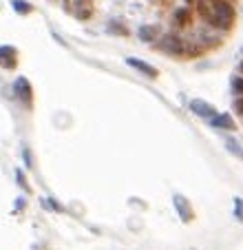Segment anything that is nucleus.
Wrapping results in <instances>:
<instances>
[{
	"label": "nucleus",
	"mask_w": 243,
	"mask_h": 250,
	"mask_svg": "<svg viewBox=\"0 0 243 250\" xmlns=\"http://www.w3.org/2000/svg\"><path fill=\"white\" fill-rule=\"evenodd\" d=\"M197 42L201 44L203 49H210V47H219L221 44V36H217L215 29H201L199 33H197Z\"/></svg>",
	"instance_id": "39448f33"
},
{
	"label": "nucleus",
	"mask_w": 243,
	"mask_h": 250,
	"mask_svg": "<svg viewBox=\"0 0 243 250\" xmlns=\"http://www.w3.org/2000/svg\"><path fill=\"white\" fill-rule=\"evenodd\" d=\"M210 2H212V0H210Z\"/></svg>",
	"instance_id": "b1692460"
},
{
	"label": "nucleus",
	"mask_w": 243,
	"mask_h": 250,
	"mask_svg": "<svg viewBox=\"0 0 243 250\" xmlns=\"http://www.w3.org/2000/svg\"><path fill=\"white\" fill-rule=\"evenodd\" d=\"M212 11H215V18H212V22L208 27L219 33L228 31L234 22V16H237L232 0H212Z\"/></svg>",
	"instance_id": "f257e3e1"
},
{
	"label": "nucleus",
	"mask_w": 243,
	"mask_h": 250,
	"mask_svg": "<svg viewBox=\"0 0 243 250\" xmlns=\"http://www.w3.org/2000/svg\"><path fill=\"white\" fill-rule=\"evenodd\" d=\"M157 36H159V29L155 27V24H144V27L137 29V38L142 40V42H157Z\"/></svg>",
	"instance_id": "f8f14e48"
},
{
	"label": "nucleus",
	"mask_w": 243,
	"mask_h": 250,
	"mask_svg": "<svg viewBox=\"0 0 243 250\" xmlns=\"http://www.w3.org/2000/svg\"><path fill=\"white\" fill-rule=\"evenodd\" d=\"M234 217L243 222V199L241 197H234Z\"/></svg>",
	"instance_id": "6ab92c4d"
},
{
	"label": "nucleus",
	"mask_w": 243,
	"mask_h": 250,
	"mask_svg": "<svg viewBox=\"0 0 243 250\" xmlns=\"http://www.w3.org/2000/svg\"><path fill=\"white\" fill-rule=\"evenodd\" d=\"M192 22V9L190 7H177L173 11V24L177 29H186Z\"/></svg>",
	"instance_id": "0eeeda50"
},
{
	"label": "nucleus",
	"mask_w": 243,
	"mask_h": 250,
	"mask_svg": "<svg viewBox=\"0 0 243 250\" xmlns=\"http://www.w3.org/2000/svg\"><path fill=\"white\" fill-rule=\"evenodd\" d=\"M44 206H47V208H53V210H62V206H58L53 199H44Z\"/></svg>",
	"instance_id": "412c9836"
},
{
	"label": "nucleus",
	"mask_w": 243,
	"mask_h": 250,
	"mask_svg": "<svg viewBox=\"0 0 243 250\" xmlns=\"http://www.w3.org/2000/svg\"><path fill=\"white\" fill-rule=\"evenodd\" d=\"M173 204H175V210H177L179 217H182V222H190V219H192V206H190V202H188L183 195H175Z\"/></svg>",
	"instance_id": "1a4fd4ad"
},
{
	"label": "nucleus",
	"mask_w": 243,
	"mask_h": 250,
	"mask_svg": "<svg viewBox=\"0 0 243 250\" xmlns=\"http://www.w3.org/2000/svg\"><path fill=\"white\" fill-rule=\"evenodd\" d=\"M11 7H14L18 14H22V16H27V14H31V9L33 7L29 5L27 0H11Z\"/></svg>",
	"instance_id": "f3484780"
},
{
	"label": "nucleus",
	"mask_w": 243,
	"mask_h": 250,
	"mask_svg": "<svg viewBox=\"0 0 243 250\" xmlns=\"http://www.w3.org/2000/svg\"><path fill=\"white\" fill-rule=\"evenodd\" d=\"M203 51H206V49L201 47L197 40H186V44H183V56L186 58H199Z\"/></svg>",
	"instance_id": "4468645a"
},
{
	"label": "nucleus",
	"mask_w": 243,
	"mask_h": 250,
	"mask_svg": "<svg viewBox=\"0 0 243 250\" xmlns=\"http://www.w3.org/2000/svg\"><path fill=\"white\" fill-rule=\"evenodd\" d=\"M237 71H239V76H243V62H239V69Z\"/></svg>",
	"instance_id": "4be33fe9"
},
{
	"label": "nucleus",
	"mask_w": 243,
	"mask_h": 250,
	"mask_svg": "<svg viewBox=\"0 0 243 250\" xmlns=\"http://www.w3.org/2000/svg\"><path fill=\"white\" fill-rule=\"evenodd\" d=\"M197 0H186V5H195Z\"/></svg>",
	"instance_id": "5701e85b"
},
{
	"label": "nucleus",
	"mask_w": 243,
	"mask_h": 250,
	"mask_svg": "<svg viewBox=\"0 0 243 250\" xmlns=\"http://www.w3.org/2000/svg\"><path fill=\"white\" fill-rule=\"evenodd\" d=\"M188 106H190V111L197 115V118L208 120V122H210V120L217 115V109H215V106H212L210 102H203V100H192Z\"/></svg>",
	"instance_id": "7ed1b4c3"
},
{
	"label": "nucleus",
	"mask_w": 243,
	"mask_h": 250,
	"mask_svg": "<svg viewBox=\"0 0 243 250\" xmlns=\"http://www.w3.org/2000/svg\"><path fill=\"white\" fill-rule=\"evenodd\" d=\"M210 126L221 128V131H234V128H237V122H234L232 115H228V113H217L215 118L210 120Z\"/></svg>",
	"instance_id": "9b49d317"
},
{
	"label": "nucleus",
	"mask_w": 243,
	"mask_h": 250,
	"mask_svg": "<svg viewBox=\"0 0 243 250\" xmlns=\"http://www.w3.org/2000/svg\"><path fill=\"white\" fill-rule=\"evenodd\" d=\"M183 44H186V40L182 36H177V33H164L159 38L157 47H159V51L168 53V56H183Z\"/></svg>",
	"instance_id": "f03ea898"
},
{
	"label": "nucleus",
	"mask_w": 243,
	"mask_h": 250,
	"mask_svg": "<svg viewBox=\"0 0 243 250\" xmlns=\"http://www.w3.org/2000/svg\"><path fill=\"white\" fill-rule=\"evenodd\" d=\"M0 66L14 69L16 66V49L14 47H0Z\"/></svg>",
	"instance_id": "ddd939ff"
},
{
	"label": "nucleus",
	"mask_w": 243,
	"mask_h": 250,
	"mask_svg": "<svg viewBox=\"0 0 243 250\" xmlns=\"http://www.w3.org/2000/svg\"><path fill=\"white\" fill-rule=\"evenodd\" d=\"M225 148H228L230 153H232L234 157H239V160H243V146L239 144L234 137H225Z\"/></svg>",
	"instance_id": "2eb2a0df"
},
{
	"label": "nucleus",
	"mask_w": 243,
	"mask_h": 250,
	"mask_svg": "<svg viewBox=\"0 0 243 250\" xmlns=\"http://www.w3.org/2000/svg\"><path fill=\"white\" fill-rule=\"evenodd\" d=\"M14 91H16V98H18L24 106H29V104H31L33 93H31V86H29L27 78H18V80L14 82Z\"/></svg>",
	"instance_id": "20e7f679"
},
{
	"label": "nucleus",
	"mask_w": 243,
	"mask_h": 250,
	"mask_svg": "<svg viewBox=\"0 0 243 250\" xmlns=\"http://www.w3.org/2000/svg\"><path fill=\"white\" fill-rule=\"evenodd\" d=\"M106 31H108V33H115V36H126L128 29L124 27V24H120V22H115V20H113V22H108Z\"/></svg>",
	"instance_id": "a211bd4d"
},
{
	"label": "nucleus",
	"mask_w": 243,
	"mask_h": 250,
	"mask_svg": "<svg viewBox=\"0 0 243 250\" xmlns=\"http://www.w3.org/2000/svg\"><path fill=\"white\" fill-rule=\"evenodd\" d=\"M230 89H232V93L237 95V98H243V76H232V80H230Z\"/></svg>",
	"instance_id": "dca6fc26"
},
{
	"label": "nucleus",
	"mask_w": 243,
	"mask_h": 250,
	"mask_svg": "<svg viewBox=\"0 0 243 250\" xmlns=\"http://www.w3.org/2000/svg\"><path fill=\"white\" fill-rule=\"evenodd\" d=\"M195 11H197V16H199V18L203 20L206 24H210L212 18H215V11H212V2H210V0H197V2H195Z\"/></svg>",
	"instance_id": "9d476101"
},
{
	"label": "nucleus",
	"mask_w": 243,
	"mask_h": 250,
	"mask_svg": "<svg viewBox=\"0 0 243 250\" xmlns=\"http://www.w3.org/2000/svg\"><path fill=\"white\" fill-rule=\"evenodd\" d=\"M73 16L78 20H89L93 16V0H73Z\"/></svg>",
	"instance_id": "6e6552de"
},
{
	"label": "nucleus",
	"mask_w": 243,
	"mask_h": 250,
	"mask_svg": "<svg viewBox=\"0 0 243 250\" xmlns=\"http://www.w3.org/2000/svg\"><path fill=\"white\" fill-rule=\"evenodd\" d=\"M232 106H234V113L241 115V118H243V98H237V100H234Z\"/></svg>",
	"instance_id": "aec40b11"
},
{
	"label": "nucleus",
	"mask_w": 243,
	"mask_h": 250,
	"mask_svg": "<svg viewBox=\"0 0 243 250\" xmlns=\"http://www.w3.org/2000/svg\"><path fill=\"white\" fill-rule=\"evenodd\" d=\"M126 64L133 66L135 71H140L142 76L146 78H157V69L153 64H148L146 60H142V58H126Z\"/></svg>",
	"instance_id": "423d86ee"
}]
</instances>
